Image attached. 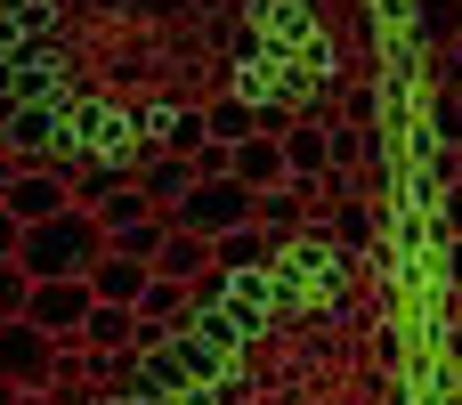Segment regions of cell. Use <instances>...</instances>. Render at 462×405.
I'll list each match as a JSON object with an SVG mask.
<instances>
[{"mask_svg": "<svg viewBox=\"0 0 462 405\" xmlns=\"http://www.w3.org/2000/svg\"><path fill=\"white\" fill-rule=\"evenodd\" d=\"M97 252H106V227L65 203L57 219H32V227L16 235V276H24V284H41V276H89Z\"/></svg>", "mask_w": 462, "mask_h": 405, "instance_id": "1", "label": "cell"}, {"mask_svg": "<svg viewBox=\"0 0 462 405\" xmlns=\"http://www.w3.org/2000/svg\"><path fill=\"white\" fill-rule=\"evenodd\" d=\"M179 235H227V227H252V187H236V179H195L171 211H162Z\"/></svg>", "mask_w": 462, "mask_h": 405, "instance_id": "2", "label": "cell"}, {"mask_svg": "<svg viewBox=\"0 0 462 405\" xmlns=\"http://www.w3.org/2000/svg\"><path fill=\"white\" fill-rule=\"evenodd\" d=\"M16 317L65 349V341L81 333V317H89V284H81V276H41V284H24V308H16Z\"/></svg>", "mask_w": 462, "mask_h": 405, "instance_id": "3", "label": "cell"}, {"mask_svg": "<svg viewBox=\"0 0 462 405\" xmlns=\"http://www.w3.org/2000/svg\"><path fill=\"white\" fill-rule=\"evenodd\" d=\"M0 382H8L16 398H24V390H49V382H57V341L32 333L24 317H8V325H0Z\"/></svg>", "mask_w": 462, "mask_h": 405, "instance_id": "4", "label": "cell"}, {"mask_svg": "<svg viewBox=\"0 0 462 405\" xmlns=\"http://www.w3.org/2000/svg\"><path fill=\"white\" fill-rule=\"evenodd\" d=\"M0 211H8L16 227H32V219H57V211H65V179H57V170H8V187H0Z\"/></svg>", "mask_w": 462, "mask_h": 405, "instance_id": "5", "label": "cell"}, {"mask_svg": "<svg viewBox=\"0 0 462 405\" xmlns=\"http://www.w3.org/2000/svg\"><path fill=\"white\" fill-rule=\"evenodd\" d=\"M227 179L260 195V187H284L292 170H284V146H276L268 130H252V138H236V146H227Z\"/></svg>", "mask_w": 462, "mask_h": 405, "instance_id": "6", "label": "cell"}, {"mask_svg": "<svg viewBox=\"0 0 462 405\" xmlns=\"http://www.w3.org/2000/svg\"><path fill=\"white\" fill-rule=\"evenodd\" d=\"M203 252H211V268H219V276H260V268L276 260V244H268L260 227H227V235H211Z\"/></svg>", "mask_w": 462, "mask_h": 405, "instance_id": "7", "label": "cell"}, {"mask_svg": "<svg viewBox=\"0 0 462 405\" xmlns=\"http://www.w3.org/2000/svg\"><path fill=\"white\" fill-rule=\"evenodd\" d=\"M81 284H89V300H106V308H130V300H138V284H146V268H138V260H122V252H97Z\"/></svg>", "mask_w": 462, "mask_h": 405, "instance_id": "8", "label": "cell"}, {"mask_svg": "<svg viewBox=\"0 0 462 405\" xmlns=\"http://www.w3.org/2000/svg\"><path fill=\"white\" fill-rule=\"evenodd\" d=\"M130 317H138V325H154V333H171V325H187V317H195V300H187V284L146 276V284H138V300H130Z\"/></svg>", "mask_w": 462, "mask_h": 405, "instance_id": "9", "label": "cell"}, {"mask_svg": "<svg viewBox=\"0 0 462 405\" xmlns=\"http://www.w3.org/2000/svg\"><path fill=\"white\" fill-rule=\"evenodd\" d=\"M203 268H211V252H203V235H179V227H171V235H162V252L146 260V276H171V284H195Z\"/></svg>", "mask_w": 462, "mask_h": 405, "instance_id": "10", "label": "cell"}, {"mask_svg": "<svg viewBox=\"0 0 462 405\" xmlns=\"http://www.w3.org/2000/svg\"><path fill=\"white\" fill-rule=\"evenodd\" d=\"M130 333H138V317H130V308H106V300H89V317H81L73 349H130Z\"/></svg>", "mask_w": 462, "mask_h": 405, "instance_id": "11", "label": "cell"}, {"mask_svg": "<svg viewBox=\"0 0 462 405\" xmlns=\"http://www.w3.org/2000/svg\"><path fill=\"white\" fill-rule=\"evenodd\" d=\"M162 235H171V219H162V211H146V219L114 227V235H106V252H122V260H138V268H146V260L162 252Z\"/></svg>", "mask_w": 462, "mask_h": 405, "instance_id": "12", "label": "cell"}, {"mask_svg": "<svg viewBox=\"0 0 462 405\" xmlns=\"http://www.w3.org/2000/svg\"><path fill=\"white\" fill-rule=\"evenodd\" d=\"M252 130H260V114H244V106H203V138L236 146V138H252Z\"/></svg>", "mask_w": 462, "mask_h": 405, "instance_id": "13", "label": "cell"}, {"mask_svg": "<svg viewBox=\"0 0 462 405\" xmlns=\"http://www.w3.org/2000/svg\"><path fill=\"white\" fill-rule=\"evenodd\" d=\"M24 308V276H16V260H0V325Z\"/></svg>", "mask_w": 462, "mask_h": 405, "instance_id": "14", "label": "cell"}, {"mask_svg": "<svg viewBox=\"0 0 462 405\" xmlns=\"http://www.w3.org/2000/svg\"><path fill=\"white\" fill-rule=\"evenodd\" d=\"M447 24H455V16H447V0H422V32H430V41H447Z\"/></svg>", "mask_w": 462, "mask_h": 405, "instance_id": "15", "label": "cell"}, {"mask_svg": "<svg viewBox=\"0 0 462 405\" xmlns=\"http://www.w3.org/2000/svg\"><path fill=\"white\" fill-rule=\"evenodd\" d=\"M16 235H24V227H16V219L0 211V260H16Z\"/></svg>", "mask_w": 462, "mask_h": 405, "instance_id": "16", "label": "cell"}, {"mask_svg": "<svg viewBox=\"0 0 462 405\" xmlns=\"http://www.w3.org/2000/svg\"><path fill=\"white\" fill-rule=\"evenodd\" d=\"M122 405H195V398H122Z\"/></svg>", "mask_w": 462, "mask_h": 405, "instance_id": "17", "label": "cell"}, {"mask_svg": "<svg viewBox=\"0 0 462 405\" xmlns=\"http://www.w3.org/2000/svg\"><path fill=\"white\" fill-rule=\"evenodd\" d=\"M16 405H57V398H49V390H24V398H16Z\"/></svg>", "mask_w": 462, "mask_h": 405, "instance_id": "18", "label": "cell"}, {"mask_svg": "<svg viewBox=\"0 0 462 405\" xmlns=\"http://www.w3.org/2000/svg\"><path fill=\"white\" fill-rule=\"evenodd\" d=\"M0 405H16V390H8V382H0Z\"/></svg>", "mask_w": 462, "mask_h": 405, "instance_id": "19", "label": "cell"}, {"mask_svg": "<svg viewBox=\"0 0 462 405\" xmlns=\"http://www.w3.org/2000/svg\"><path fill=\"white\" fill-rule=\"evenodd\" d=\"M0 162H8V146H0Z\"/></svg>", "mask_w": 462, "mask_h": 405, "instance_id": "20", "label": "cell"}]
</instances>
